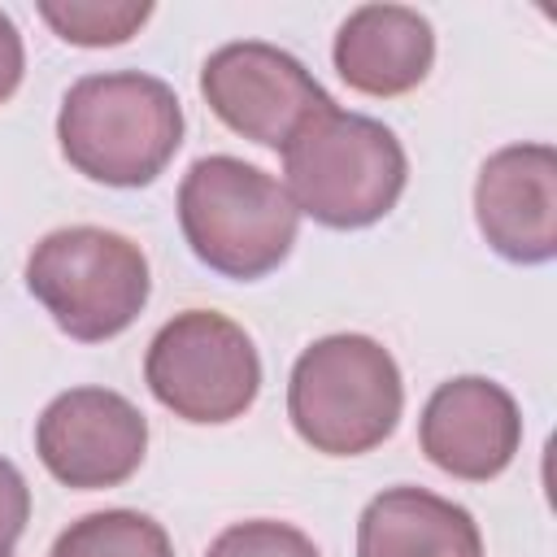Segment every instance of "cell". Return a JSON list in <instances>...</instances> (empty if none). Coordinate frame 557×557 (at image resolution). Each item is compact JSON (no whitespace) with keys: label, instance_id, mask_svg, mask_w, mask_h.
Listing matches in <instances>:
<instances>
[{"label":"cell","instance_id":"1","mask_svg":"<svg viewBox=\"0 0 557 557\" xmlns=\"http://www.w3.org/2000/svg\"><path fill=\"white\" fill-rule=\"evenodd\" d=\"M65 161L104 187H148L183 144V104L170 83L113 70L78 78L57 113Z\"/></svg>","mask_w":557,"mask_h":557},{"label":"cell","instance_id":"2","mask_svg":"<svg viewBox=\"0 0 557 557\" xmlns=\"http://www.w3.org/2000/svg\"><path fill=\"white\" fill-rule=\"evenodd\" d=\"M283 178L296 213L331 231H361L396 209L409 161L383 122L326 104L287 139Z\"/></svg>","mask_w":557,"mask_h":557},{"label":"cell","instance_id":"3","mask_svg":"<svg viewBox=\"0 0 557 557\" xmlns=\"http://www.w3.org/2000/svg\"><path fill=\"white\" fill-rule=\"evenodd\" d=\"M405 409L392 352L370 335H326L309 344L287 379V418L296 435L326 457L379 448Z\"/></svg>","mask_w":557,"mask_h":557},{"label":"cell","instance_id":"4","mask_svg":"<svg viewBox=\"0 0 557 557\" xmlns=\"http://www.w3.org/2000/svg\"><path fill=\"white\" fill-rule=\"evenodd\" d=\"M178 226L209 270L248 283L287 261L300 213L265 170L239 157H200L178 187Z\"/></svg>","mask_w":557,"mask_h":557},{"label":"cell","instance_id":"5","mask_svg":"<svg viewBox=\"0 0 557 557\" xmlns=\"http://www.w3.org/2000/svg\"><path fill=\"white\" fill-rule=\"evenodd\" d=\"M26 287L52 322L83 344L122 335L148 305V257L104 226H61L26 257Z\"/></svg>","mask_w":557,"mask_h":557},{"label":"cell","instance_id":"6","mask_svg":"<svg viewBox=\"0 0 557 557\" xmlns=\"http://www.w3.org/2000/svg\"><path fill=\"white\" fill-rule=\"evenodd\" d=\"M144 379L183 422H235L261 392V357L248 331L226 313L187 309L152 335Z\"/></svg>","mask_w":557,"mask_h":557},{"label":"cell","instance_id":"7","mask_svg":"<svg viewBox=\"0 0 557 557\" xmlns=\"http://www.w3.org/2000/svg\"><path fill=\"white\" fill-rule=\"evenodd\" d=\"M200 96L222 126L261 148H287L313 113L335 104L292 52L257 39L218 48L200 70Z\"/></svg>","mask_w":557,"mask_h":557},{"label":"cell","instance_id":"8","mask_svg":"<svg viewBox=\"0 0 557 557\" xmlns=\"http://www.w3.org/2000/svg\"><path fill=\"white\" fill-rule=\"evenodd\" d=\"M35 453L65 487H117L144 466L148 422L109 387H70L39 413Z\"/></svg>","mask_w":557,"mask_h":557},{"label":"cell","instance_id":"9","mask_svg":"<svg viewBox=\"0 0 557 557\" xmlns=\"http://www.w3.org/2000/svg\"><path fill=\"white\" fill-rule=\"evenodd\" d=\"M418 440L426 461L444 474L487 483L513 461L522 444V413L500 383L461 374L431 392L418 422Z\"/></svg>","mask_w":557,"mask_h":557},{"label":"cell","instance_id":"10","mask_svg":"<svg viewBox=\"0 0 557 557\" xmlns=\"http://www.w3.org/2000/svg\"><path fill=\"white\" fill-rule=\"evenodd\" d=\"M483 239L518 261L544 265L557 252V152L548 144H509L492 152L474 183Z\"/></svg>","mask_w":557,"mask_h":557},{"label":"cell","instance_id":"11","mask_svg":"<svg viewBox=\"0 0 557 557\" xmlns=\"http://www.w3.org/2000/svg\"><path fill=\"white\" fill-rule=\"evenodd\" d=\"M335 70L361 96H405L435 61L431 22L405 4H361L335 30Z\"/></svg>","mask_w":557,"mask_h":557},{"label":"cell","instance_id":"12","mask_svg":"<svg viewBox=\"0 0 557 557\" xmlns=\"http://www.w3.org/2000/svg\"><path fill=\"white\" fill-rule=\"evenodd\" d=\"M357 557H483V535L461 505L426 487H387L361 509Z\"/></svg>","mask_w":557,"mask_h":557},{"label":"cell","instance_id":"13","mask_svg":"<svg viewBox=\"0 0 557 557\" xmlns=\"http://www.w3.org/2000/svg\"><path fill=\"white\" fill-rule=\"evenodd\" d=\"M48 557H174L161 522L135 509H100L70 522Z\"/></svg>","mask_w":557,"mask_h":557},{"label":"cell","instance_id":"14","mask_svg":"<svg viewBox=\"0 0 557 557\" xmlns=\"http://www.w3.org/2000/svg\"><path fill=\"white\" fill-rule=\"evenodd\" d=\"M39 17L78 48H113L126 44L131 35H139V26L152 17V4H135V0H109V4H91V0H44Z\"/></svg>","mask_w":557,"mask_h":557},{"label":"cell","instance_id":"15","mask_svg":"<svg viewBox=\"0 0 557 557\" xmlns=\"http://www.w3.org/2000/svg\"><path fill=\"white\" fill-rule=\"evenodd\" d=\"M205 557H318L313 540L287 522L274 518H252V522H235L226 527Z\"/></svg>","mask_w":557,"mask_h":557},{"label":"cell","instance_id":"16","mask_svg":"<svg viewBox=\"0 0 557 557\" xmlns=\"http://www.w3.org/2000/svg\"><path fill=\"white\" fill-rule=\"evenodd\" d=\"M26 518H30V487L17 474V466L0 457V557L13 553V544L26 531Z\"/></svg>","mask_w":557,"mask_h":557},{"label":"cell","instance_id":"17","mask_svg":"<svg viewBox=\"0 0 557 557\" xmlns=\"http://www.w3.org/2000/svg\"><path fill=\"white\" fill-rule=\"evenodd\" d=\"M22 70H26V52H22V35L13 26L9 13H0V104L17 91L22 83Z\"/></svg>","mask_w":557,"mask_h":557}]
</instances>
